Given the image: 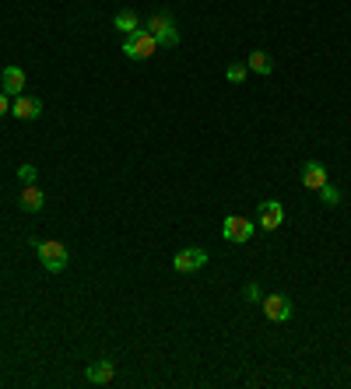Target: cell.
Instances as JSON below:
<instances>
[{
  "mask_svg": "<svg viewBox=\"0 0 351 389\" xmlns=\"http://www.w3.org/2000/svg\"><path fill=\"white\" fill-rule=\"evenodd\" d=\"M112 362H106V357H102V362H95V365H88V382H92V386H106V382H112Z\"/></svg>",
  "mask_w": 351,
  "mask_h": 389,
  "instance_id": "cell-11",
  "label": "cell"
},
{
  "mask_svg": "<svg viewBox=\"0 0 351 389\" xmlns=\"http://www.w3.org/2000/svg\"><path fill=\"white\" fill-rule=\"evenodd\" d=\"M144 28H148V32L155 36V42H158V46H176V42H180V32H176V21H172L169 14H152Z\"/></svg>",
  "mask_w": 351,
  "mask_h": 389,
  "instance_id": "cell-2",
  "label": "cell"
},
{
  "mask_svg": "<svg viewBox=\"0 0 351 389\" xmlns=\"http://www.w3.org/2000/svg\"><path fill=\"white\" fill-rule=\"evenodd\" d=\"M263 316L274 323H285V319H291V302L285 294H267L263 298Z\"/></svg>",
  "mask_w": 351,
  "mask_h": 389,
  "instance_id": "cell-7",
  "label": "cell"
},
{
  "mask_svg": "<svg viewBox=\"0 0 351 389\" xmlns=\"http://www.w3.org/2000/svg\"><path fill=\"white\" fill-rule=\"evenodd\" d=\"M155 49H158V42H155V36L148 32V28H137L134 36L123 39V53H127L130 60H148Z\"/></svg>",
  "mask_w": 351,
  "mask_h": 389,
  "instance_id": "cell-1",
  "label": "cell"
},
{
  "mask_svg": "<svg viewBox=\"0 0 351 389\" xmlns=\"http://www.w3.org/2000/svg\"><path fill=\"white\" fill-rule=\"evenodd\" d=\"M11 112V105H8V95H0V116H8Z\"/></svg>",
  "mask_w": 351,
  "mask_h": 389,
  "instance_id": "cell-19",
  "label": "cell"
},
{
  "mask_svg": "<svg viewBox=\"0 0 351 389\" xmlns=\"http://www.w3.org/2000/svg\"><path fill=\"white\" fill-rule=\"evenodd\" d=\"M112 25H116V28H120V32H123V36H134V32H137V28H141V18H137V11H120V14H116V18H112Z\"/></svg>",
  "mask_w": 351,
  "mask_h": 389,
  "instance_id": "cell-14",
  "label": "cell"
},
{
  "mask_svg": "<svg viewBox=\"0 0 351 389\" xmlns=\"http://www.w3.org/2000/svg\"><path fill=\"white\" fill-rule=\"evenodd\" d=\"M11 116H18V119H39L43 116V102L28 99V95H18L14 105H11Z\"/></svg>",
  "mask_w": 351,
  "mask_h": 389,
  "instance_id": "cell-8",
  "label": "cell"
},
{
  "mask_svg": "<svg viewBox=\"0 0 351 389\" xmlns=\"http://www.w3.org/2000/svg\"><path fill=\"white\" fill-rule=\"evenodd\" d=\"M324 183H327V165L306 162V165H302V186H306V190H319Z\"/></svg>",
  "mask_w": 351,
  "mask_h": 389,
  "instance_id": "cell-9",
  "label": "cell"
},
{
  "mask_svg": "<svg viewBox=\"0 0 351 389\" xmlns=\"http://www.w3.org/2000/svg\"><path fill=\"white\" fill-rule=\"evenodd\" d=\"M176 271L180 274H193V271H200L204 263H208V253L204 249H197V246H190V249H183V253H176Z\"/></svg>",
  "mask_w": 351,
  "mask_h": 389,
  "instance_id": "cell-6",
  "label": "cell"
},
{
  "mask_svg": "<svg viewBox=\"0 0 351 389\" xmlns=\"http://www.w3.org/2000/svg\"><path fill=\"white\" fill-rule=\"evenodd\" d=\"M253 221L250 218H239V214H232V218H225V225H221V238L225 242H250L253 238Z\"/></svg>",
  "mask_w": 351,
  "mask_h": 389,
  "instance_id": "cell-3",
  "label": "cell"
},
{
  "mask_svg": "<svg viewBox=\"0 0 351 389\" xmlns=\"http://www.w3.org/2000/svg\"><path fill=\"white\" fill-rule=\"evenodd\" d=\"M256 221H260L263 231L281 228V225H285V207H281V200H263L260 211H256Z\"/></svg>",
  "mask_w": 351,
  "mask_h": 389,
  "instance_id": "cell-5",
  "label": "cell"
},
{
  "mask_svg": "<svg viewBox=\"0 0 351 389\" xmlns=\"http://www.w3.org/2000/svg\"><path fill=\"white\" fill-rule=\"evenodd\" d=\"M246 74H250V67H246V64H228V71H225V77H228L232 84H243V81H246Z\"/></svg>",
  "mask_w": 351,
  "mask_h": 389,
  "instance_id": "cell-16",
  "label": "cell"
},
{
  "mask_svg": "<svg viewBox=\"0 0 351 389\" xmlns=\"http://www.w3.org/2000/svg\"><path fill=\"white\" fill-rule=\"evenodd\" d=\"M246 67H250L253 74H271V71H274V60L263 53V49H253L250 60H246Z\"/></svg>",
  "mask_w": 351,
  "mask_h": 389,
  "instance_id": "cell-13",
  "label": "cell"
},
{
  "mask_svg": "<svg viewBox=\"0 0 351 389\" xmlns=\"http://www.w3.org/2000/svg\"><path fill=\"white\" fill-rule=\"evenodd\" d=\"M36 253H39L43 266H46V271H53V274H60L64 266H67V249L60 242H36Z\"/></svg>",
  "mask_w": 351,
  "mask_h": 389,
  "instance_id": "cell-4",
  "label": "cell"
},
{
  "mask_svg": "<svg viewBox=\"0 0 351 389\" xmlns=\"http://www.w3.org/2000/svg\"><path fill=\"white\" fill-rule=\"evenodd\" d=\"M18 203H21V211L39 214V211H43V203H46V197H43L36 186H25V190H21V197H18Z\"/></svg>",
  "mask_w": 351,
  "mask_h": 389,
  "instance_id": "cell-12",
  "label": "cell"
},
{
  "mask_svg": "<svg viewBox=\"0 0 351 389\" xmlns=\"http://www.w3.org/2000/svg\"><path fill=\"white\" fill-rule=\"evenodd\" d=\"M36 175H39L36 165H21V168H18V179H21L25 186H36Z\"/></svg>",
  "mask_w": 351,
  "mask_h": 389,
  "instance_id": "cell-17",
  "label": "cell"
},
{
  "mask_svg": "<svg viewBox=\"0 0 351 389\" xmlns=\"http://www.w3.org/2000/svg\"><path fill=\"white\" fill-rule=\"evenodd\" d=\"M316 193H319V200H324L327 207H337V203H341V193H337V186H330V183H324Z\"/></svg>",
  "mask_w": 351,
  "mask_h": 389,
  "instance_id": "cell-15",
  "label": "cell"
},
{
  "mask_svg": "<svg viewBox=\"0 0 351 389\" xmlns=\"http://www.w3.org/2000/svg\"><path fill=\"white\" fill-rule=\"evenodd\" d=\"M246 298H250V302H260V288L256 284H246Z\"/></svg>",
  "mask_w": 351,
  "mask_h": 389,
  "instance_id": "cell-18",
  "label": "cell"
},
{
  "mask_svg": "<svg viewBox=\"0 0 351 389\" xmlns=\"http://www.w3.org/2000/svg\"><path fill=\"white\" fill-rule=\"evenodd\" d=\"M0 81H4V95H21L25 88V71L21 67H4V74H0Z\"/></svg>",
  "mask_w": 351,
  "mask_h": 389,
  "instance_id": "cell-10",
  "label": "cell"
}]
</instances>
